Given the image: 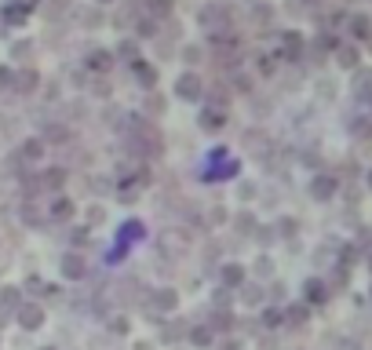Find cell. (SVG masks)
<instances>
[{
	"label": "cell",
	"instance_id": "1",
	"mask_svg": "<svg viewBox=\"0 0 372 350\" xmlns=\"http://www.w3.org/2000/svg\"><path fill=\"white\" fill-rule=\"evenodd\" d=\"M175 88H179V95H182V99H197L201 81L194 77V73H186V77H179V84H175Z\"/></svg>",
	"mask_w": 372,
	"mask_h": 350
},
{
	"label": "cell",
	"instance_id": "2",
	"mask_svg": "<svg viewBox=\"0 0 372 350\" xmlns=\"http://www.w3.org/2000/svg\"><path fill=\"white\" fill-rule=\"evenodd\" d=\"M226 19V11L219 8V4H215V8H205V11H201V22H205V26H215V22H223Z\"/></svg>",
	"mask_w": 372,
	"mask_h": 350
},
{
	"label": "cell",
	"instance_id": "3",
	"mask_svg": "<svg viewBox=\"0 0 372 350\" xmlns=\"http://www.w3.org/2000/svg\"><path fill=\"white\" fill-rule=\"evenodd\" d=\"M62 270H66V277H84V263L77 259V255H66V266Z\"/></svg>",
	"mask_w": 372,
	"mask_h": 350
},
{
	"label": "cell",
	"instance_id": "4",
	"mask_svg": "<svg viewBox=\"0 0 372 350\" xmlns=\"http://www.w3.org/2000/svg\"><path fill=\"white\" fill-rule=\"evenodd\" d=\"M22 325H26V328H37V325H40V310H37V307H26V310H22Z\"/></svg>",
	"mask_w": 372,
	"mask_h": 350
},
{
	"label": "cell",
	"instance_id": "5",
	"mask_svg": "<svg viewBox=\"0 0 372 350\" xmlns=\"http://www.w3.org/2000/svg\"><path fill=\"white\" fill-rule=\"evenodd\" d=\"M201 124H208V128H219V124H223V113H219V110H208L205 117H201Z\"/></svg>",
	"mask_w": 372,
	"mask_h": 350
},
{
	"label": "cell",
	"instance_id": "6",
	"mask_svg": "<svg viewBox=\"0 0 372 350\" xmlns=\"http://www.w3.org/2000/svg\"><path fill=\"white\" fill-rule=\"evenodd\" d=\"M91 66H95V69H106V66H110V55H91Z\"/></svg>",
	"mask_w": 372,
	"mask_h": 350
},
{
	"label": "cell",
	"instance_id": "7",
	"mask_svg": "<svg viewBox=\"0 0 372 350\" xmlns=\"http://www.w3.org/2000/svg\"><path fill=\"white\" fill-rule=\"evenodd\" d=\"M44 186H62V172H48V179H44Z\"/></svg>",
	"mask_w": 372,
	"mask_h": 350
},
{
	"label": "cell",
	"instance_id": "8",
	"mask_svg": "<svg viewBox=\"0 0 372 350\" xmlns=\"http://www.w3.org/2000/svg\"><path fill=\"white\" fill-rule=\"evenodd\" d=\"M55 216L66 219V216H70V201H58V204H55Z\"/></svg>",
	"mask_w": 372,
	"mask_h": 350
},
{
	"label": "cell",
	"instance_id": "9",
	"mask_svg": "<svg viewBox=\"0 0 372 350\" xmlns=\"http://www.w3.org/2000/svg\"><path fill=\"white\" fill-rule=\"evenodd\" d=\"M26 157H40V143H26Z\"/></svg>",
	"mask_w": 372,
	"mask_h": 350
},
{
	"label": "cell",
	"instance_id": "10",
	"mask_svg": "<svg viewBox=\"0 0 372 350\" xmlns=\"http://www.w3.org/2000/svg\"><path fill=\"white\" fill-rule=\"evenodd\" d=\"M157 303H161V307H172L175 299H172V292H161V296H157Z\"/></svg>",
	"mask_w": 372,
	"mask_h": 350
},
{
	"label": "cell",
	"instance_id": "11",
	"mask_svg": "<svg viewBox=\"0 0 372 350\" xmlns=\"http://www.w3.org/2000/svg\"><path fill=\"white\" fill-rule=\"evenodd\" d=\"M168 8H172V4H168V0H157V4H153V11H157V15H164Z\"/></svg>",
	"mask_w": 372,
	"mask_h": 350
}]
</instances>
